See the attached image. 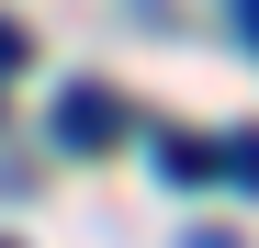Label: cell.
Segmentation results:
<instances>
[{
  "label": "cell",
  "mask_w": 259,
  "mask_h": 248,
  "mask_svg": "<svg viewBox=\"0 0 259 248\" xmlns=\"http://www.w3.org/2000/svg\"><path fill=\"white\" fill-rule=\"evenodd\" d=\"M113 136H124V102L102 91V79H68V91H57V147L68 158H102Z\"/></svg>",
  "instance_id": "1"
},
{
  "label": "cell",
  "mask_w": 259,
  "mask_h": 248,
  "mask_svg": "<svg viewBox=\"0 0 259 248\" xmlns=\"http://www.w3.org/2000/svg\"><path fill=\"white\" fill-rule=\"evenodd\" d=\"M158 181L169 192H203L214 181V136H158Z\"/></svg>",
  "instance_id": "2"
},
{
  "label": "cell",
  "mask_w": 259,
  "mask_h": 248,
  "mask_svg": "<svg viewBox=\"0 0 259 248\" xmlns=\"http://www.w3.org/2000/svg\"><path fill=\"white\" fill-rule=\"evenodd\" d=\"M214 181H237V192H259V136H214Z\"/></svg>",
  "instance_id": "3"
},
{
  "label": "cell",
  "mask_w": 259,
  "mask_h": 248,
  "mask_svg": "<svg viewBox=\"0 0 259 248\" xmlns=\"http://www.w3.org/2000/svg\"><path fill=\"white\" fill-rule=\"evenodd\" d=\"M23 57H34V34H23V23H0V79H12Z\"/></svg>",
  "instance_id": "4"
},
{
  "label": "cell",
  "mask_w": 259,
  "mask_h": 248,
  "mask_svg": "<svg viewBox=\"0 0 259 248\" xmlns=\"http://www.w3.org/2000/svg\"><path fill=\"white\" fill-rule=\"evenodd\" d=\"M237 23H248V46H259V0H237Z\"/></svg>",
  "instance_id": "5"
},
{
  "label": "cell",
  "mask_w": 259,
  "mask_h": 248,
  "mask_svg": "<svg viewBox=\"0 0 259 248\" xmlns=\"http://www.w3.org/2000/svg\"><path fill=\"white\" fill-rule=\"evenodd\" d=\"M0 248H12V237H0Z\"/></svg>",
  "instance_id": "6"
}]
</instances>
